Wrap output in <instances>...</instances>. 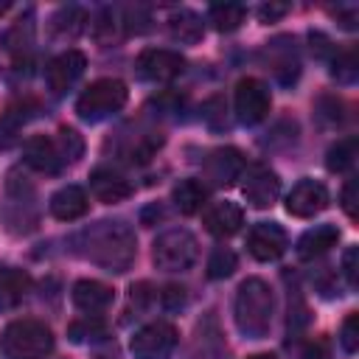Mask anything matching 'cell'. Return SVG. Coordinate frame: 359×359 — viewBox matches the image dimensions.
<instances>
[{
  "mask_svg": "<svg viewBox=\"0 0 359 359\" xmlns=\"http://www.w3.org/2000/svg\"><path fill=\"white\" fill-rule=\"evenodd\" d=\"M73 247L90 264L107 272H126L137 255L135 230L123 219H101L73 236Z\"/></svg>",
  "mask_w": 359,
  "mask_h": 359,
  "instance_id": "cell-1",
  "label": "cell"
},
{
  "mask_svg": "<svg viewBox=\"0 0 359 359\" xmlns=\"http://www.w3.org/2000/svg\"><path fill=\"white\" fill-rule=\"evenodd\" d=\"M272 289L261 278H247L236 292V325L247 339H264L272 325Z\"/></svg>",
  "mask_w": 359,
  "mask_h": 359,
  "instance_id": "cell-2",
  "label": "cell"
},
{
  "mask_svg": "<svg viewBox=\"0 0 359 359\" xmlns=\"http://www.w3.org/2000/svg\"><path fill=\"white\" fill-rule=\"evenodd\" d=\"M53 351V331L42 320H14L3 331V353L8 359H45Z\"/></svg>",
  "mask_w": 359,
  "mask_h": 359,
  "instance_id": "cell-3",
  "label": "cell"
},
{
  "mask_svg": "<svg viewBox=\"0 0 359 359\" xmlns=\"http://www.w3.org/2000/svg\"><path fill=\"white\" fill-rule=\"evenodd\" d=\"M126 98H129V90L121 79H98L79 95L76 112H79V118L95 123V121H104V118L115 115L118 109H123Z\"/></svg>",
  "mask_w": 359,
  "mask_h": 359,
  "instance_id": "cell-4",
  "label": "cell"
},
{
  "mask_svg": "<svg viewBox=\"0 0 359 359\" xmlns=\"http://www.w3.org/2000/svg\"><path fill=\"white\" fill-rule=\"evenodd\" d=\"M196 255H199V244L194 233L185 227H171L154 238L151 258L163 272H185L194 266Z\"/></svg>",
  "mask_w": 359,
  "mask_h": 359,
  "instance_id": "cell-5",
  "label": "cell"
},
{
  "mask_svg": "<svg viewBox=\"0 0 359 359\" xmlns=\"http://www.w3.org/2000/svg\"><path fill=\"white\" fill-rule=\"evenodd\" d=\"M177 342H180V331L165 320H154L140 331H135L129 351L135 359H168Z\"/></svg>",
  "mask_w": 359,
  "mask_h": 359,
  "instance_id": "cell-6",
  "label": "cell"
},
{
  "mask_svg": "<svg viewBox=\"0 0 359 359\" xmlns=\"http://www.w3.org/2000/svg\"><path fill=\"white\" fill-rule=\"evenodd\" d=\"M269 107H272V95L261 79L247 76L236 84V115L244 126L261 123L269 115Z\"/></svg>",
  "mask_w": 359,
  "mask_h": 359,
  "instance_id": "cell-7",
  "label": "cell"
},
{
  "mask_svg": "<svg viewBox=\"0 0 359 359\" xmlns=\"http://www.w3.org/2000/svg\"><path fill=\"white\" fill-rule=\"evenodd\" d=\"M264 65L272 70V76L280 84H292L300 76V56H297V45L289 34H280L275 39H269L261 50Z\"/></svg>",
  "mask_w": 359,
  "mask_h": 359,
  "instance_id": "cell-8",
  "label": "cell"
},
{
  "mask_svg": "<svg viewBox=\"0 0 359 359\" xmlns=\"http://www.w3.org/2000/svg\"><path fill=\"white\" fill-rule=\"evenodd\" d=\"M185 70V56L168 48H146L137 56V73L146 81H174Z\"/></svg>",
  "mask_w": 359,
  "mask_h": 359,
  "instance_id": "cell-9",
  "label": "cell"
},
{
  "mask_svg": "<svg viewBox=\"0 0 359 359\" xmlns=\"http://www.w3.org/2000/svg\"><path fill=\"white\" fill-rule=\"evenodd\" d=\"M289 247L286 230L275 222H258L247 233V250L255 261H278Z\"/></svg>",
  "mask_w": 359,
  "mask_h": 359,
  "instance_id": "cell-10",
  "label": "cell"
},
{
  "mask_svg": "<svg viewBox=\"0 0 359 359\" xmlns=\"http://www.w3.org/2000/svg\"><path fill=\"white\" fill-rule=\"evenodd\" d=\"M241 191H244V199H247L252 208L264 210V208H272L275 199L280 196V180H278V174H275L272 168H266V165H252V168H247V174H244Z\"/></svg>",
  "mask_w": 359,
  "mask_h": 359,
  "instance_id": "cell-11",
  "label": "cell"
},
{
  "mask_svg": "<svg viewBox=\"0 0 359 359\" xmlns=\"http://www.w3.org/2000/svg\"><path fill=\"white\" fill-rule=\"evenodd\" d=\"M84 67H87V56L81 50H73V48L65 50V53H59L56 59H50V65L45 70V79H48L50 93L53 95H65L81 79Z\"/></svg>",
  "mask_w": 359,
  "mask_h": 359,
  "instance_id": "cell-12",
  "label": "cell"
},
{
  "mask_svg": "<svg viewBox=\"0 0 359 359\" xmlns=\"http://www.w3.org/2000/svg\"><path fill=\"white\" fill-rule=\"evenodd\" d=\"M325 208H328V191L317 180H300L286 196V210L297 219H311Z\"/></svg>",
  "mask_w": 359,
  "mask_h": 359,
  "instance_id": "cell-13",
  "label": "cell"
},
{
  "mask_svg": "<svg viewBox=\"0 0 359 359\" xmlns=\"http://www.w3.org/2000/svg\"><path fill=\"white\" fill-rule=\"evenodd\" d=\"M244 165L247 163L238 149H233V146L213 149L205 160V180H210L216 188H227L244 174Z\"/></svg>",
  "mask_w": 359,
  "mask_h": 359,
  "instance_id": "cell-14",
  "label": "cell"
},
{
  "mask_svg": "<svg viewBox=\"0 0 359 359\" xmlns=\"http://www.w3.org/2000/svg\"><path fill=\"white\" fill-rule=\"evenodd\" d=\"M202 224L210 236L216 238H230L241 230L244 224V210L236 205V202H213L205 216H202Z\"/></svg>",
  "mask_w": 359,
  "mask_h": 359,
  "instance_id": "cell-15",
  "label": "cell"
},
{
  "mask_svg": "<svg viewBox=\"0 0 359 359\" xmlns=\"http://www.w3.org/2000/svg\"><path fill=\"white\" fill-rule=\"evenodd\" d=\"M22 154H25V163L42 174H59L65 168L62 163V154L56 149V140L48 137V135H34L25 140L22 146Z\"/></svg>",
  "mask_w": 359,
  "mask_h": 359,
  "instance_id": "cell-16",
  "label": "cell"
},
{
  "mask_svg": "<svg viewBox=\"0 0 359 359\" xmlns=\"http://www.w3.org/2000/svg\"><path fill=\"white\" fill-rule=\"evenodd\" d=\"M90 191L98 202H107V205H115V202H123L132 196L129 180L112 168H95L90 174Z\"/></svg>",
  "mask_w": 359,
  "mask_h": 359,
  "instance_id": "cell-17",
  "label": "cell"
},
{
  "mask_svg": "<svg viewBox=\"0 0 359 359\" xmlns=\"http://www.w3.org/2000/svg\"><path fill=\"white\" fill-rule=\"evenodd\" d=\"M50 216L59 219V222H73V219H81L87 210H90V199H87V191L79 188V185H65L59 188L50 202Z\"/></svg>",
  "mask_w": 359,
  "mask_h": 359,
  "instance_id": "cell-18",
  "label": "cell"
},
{
  "mask_svg": "<svg viewBox=\"0 0 359 359\" xmlns=\"http://www.w3.org/2000/svg\"><path fill=\"white\" fill-rule=\"evenodd\" d=\"M112 303V289L101 280H93V278H84L73 286V306L79 311H87L90 317H95L98 311H104L107 306Z\"/></svg>",
  "mask_w": 359,
  "mask_h": 359,
  "instance_id": "cell-19",
  "label": "cell"
},
{
  "mask_svg": "<svg viewBox=\"0 0 359 359\" xmlns=\"http://www.w3.org/2000/svg\"><path fill=\"white\" fill-rule=\"evenodd\" d=\"M31 292V275L17 266H0V311L17 309Z\"/></svg>",
  "mask_w": 359,
  "mask_h": 359,
  "instance_id": "cell-20",
  "label": "cell"
},
{
  "mask_svg": "<svg viewBox=\"0 0 359 359\" xmlns=\"http://www.w3.org/2000/svg\"><path fill=\"white\" fill-rule=\"evenodd\" d=\"M337 241H339V230L334 224H317V227H311V230H306L300 236V241H297V258H303V261L320 258Z\"/></svg>",
  "mask_w": 359,
  "mask_h": 359,
  "instance_id": "cell-21",
  "label": "cell"
},
{
  "mask_svg": "<svg viewBox=\"0 0 359 359\" xmlns=\"http://www.w3.org/2000/svg\"><path fill=\"white\" fill-rule=\"evenodd\" d=\"M171 199H174V205H177L180 213L194 216V213H199V210L205 208V202H208V188H205L199 180H180V182L174 185V191H171Z\"/></svg>",
  "mask_w": 359,
  "mask_h": 359,
  "instance_id": "cell-22",
  "label": "cell"
},
{
  "mask_svg": "<svg viewBox=\"0 0 359 359\" xmlns=\"http://www.w3.org/2000/svg\"><path fill=\"white\" fill-rule=\"evenodd\" d=\"M168 34H171V39H177V42L194 45V42H199L202 34H205L202 17L194 14V11H188V8H180V11H174V14L168 17Z\"/></svg>",
  "mask_w": 359,
  "mask_h": 359,
  "instance_id": "cell-23",
  "label": "cell"
},
{
  "mask_svg": "<svg viewBox=\"0 0 359 359\" xmlns=\"http://www.w3.org/2000/svg\"><path fill=\"white\" fill-rule=\"evenodd\" d=\"M87 28V14L79 6H62L53 17H50V31L59 39H76L81 31Z\"/></svg>",
  "mask_w": 359,
  "mask_h": 359,
  "instance_id": "cell-24",
  "label": "cell"
},
{
  "mask_svg": "<svg viewBox=\"0 0 359 359\" xmlns=\"http://www.w3.org/2000/svg\"><path fill=\"white\" fill-rule=\"evenodd\" d=\"M356 157H359V140H356L353 135H348V137L337 140V143L325 151V168H328L331 174H342V171H348V168L356 163Z\"/></svg>",
  "mask_w": 359,
  "mask_h": 359,
  "instance_id": "cell-25",
  "label": "cell"
},
{
  "mask_svg": "<svg viewBox=\"0 0 359 359\" xmlns=\"http://www.w3.org/2000/svg\"><path fill=\"white\" fill-rule=\"evenodd\" d=\"M244 6L238 3H219V6H210L208 8V20L213 22L216 31H236L241 22H244Z\"/></svg>",
  "mask_w": 359,
  "mask_h": 359,
  "instance_id": "cell-26",
  "label": "cell"
},
{
  "mask_svg": "<svg viewBox=\"0 0 359 359\" xmlns=\"http://www.w3.org/2000/svg\"><path fill=\"white\" fill-rule=\"evenodd\" d=\"M53 140H56V149H59L65 165H73V163L84 154V140H81V135H79L73 126H62Z\"/></svg>",
  "mask_w": 359,
  "mask_h": 359,
  "instance_id": "cell-27",
  "label": "cell"
},
{
  "mask_svg": "<svg viewBox=\"0 0 359 359\" xmlns=\"http://www.w3.org/2000/svg\"><path fill=\"white\" fill-rule=\"evenodd\" d=\"M67 337L73 342H98V339H107V325L98 317H84V320L70 323Z\"/></svg>",
  "mask_w": 359,
  "mask_h": 359,
  "instance_id": "cell-28",
  "label": "cell"
},
{
  "mask_svg": "<svg viewBox=\"0 0 359 359\" xmlns=\"http://www.w3.org/2000/svg\"><path fill=\"white\" fill-rule=\"evenodd\" d=\"M236 264H238V258H236V252L230 247H216L210 252V258H208V278L210 280L230 278L236 272Z\"/></svg>",
  "mask_w": 359,
  "mask_h": 359,
  "instance_id": "cell-29",
  "label": "cell"
},
{
  "mask_svg": "<svg viewBox=\"0 0 359 359\" xmlns=\"http://www.w3.org/2000/svg\"><path fill=\"white\" fill-rule=\"evenodd\" d=\"M286 325H289V337H297L309 325V309H306L303 294H300L297 286L289 289V320H286Z\"/></svg>",
  "mask_w": 359,
  "mask_h": 359,
  "instance_id": "cell-30",
  "label": "cell"
},
{
  "mask_svg": "<svg viewBox=\"0 0 359 359\" xmlns=\"http://www.w3.org/2000/svg\"><path fill=\"white\" fill-rule=\"evenodd\" d=\"M151 22V14L146 6H126L121 11V25L126 28V34H143Z\"/></svg>",
  "mask_w": 359,
  "mask_h": 359,
  "instance_id": "cell-31",
  "label": "cell"
},
{
  "mask_svg": "<svg viewBox=\"0 0 359 359\" xmlns=\"http://www.w3.org/2000/svg\"><path fill=\"white\" fill-rule=\"evenodd\" d=\"M224 112H227V107H224V98L222 95L208 98L205 107H202V118L208 121L210 129H227V115Z\"/></svg>",
  "mask_w": 359,
  "mask_h": 359,
  "instance_id": "cell-32",
  "label": "cell"
},
{
  "mask_svg": "<svg viewBox=\"0 0 359 359\" xmlns=\"http://www.w3.org/2000/svg\"><path fill=\"white\" fill-rule=\"evenodd\" d=\"M31 36H34L31 22L25 20V25H22V20H20L11 31H6V34H3V45H6L8 50H25V48L31 45Z\"/></svg>",
  "mask_w": 359,
  "mask_h": 359,
  "instance_id": "cell-33",
  "label": "cell"
},
{
  "mask_svg": "<svg viewBox=\"0 0 359 359\" xmlns=\"http://www.w3.org/2000/svg\"><path fill=\"white\" fill-rule=\"evenodd\" d=\"M334 79L337 81H345V84H351L353 79H356V50L351 48V50H345V53H337L334 56Z\"/></svg>",
  "mask_w": 359,
  "mask_h": 359,
  "instance_id": "cell-34",
  "label": "cell"
},
{
  "mask_svg": "<svg viewBox=\"0 0 359 359\" xmlns=\"http://www.w3.org/2000/svg\"><path fill=\"white\" fill-rule=\"evenodd\" d=\"M317 118H320L323 123L337 126V123L342 121V101H339L337 95H323V98L317 101Z\"/></svg>",
  "mask_w": 359,
  "mask_h": 359,
  "instance_id": "cell-35",
  "label": "cell"
},
{
  "mask_svg": "<svg viewBox=\"0 0 359 359\" xmlns=\"http://www.w3.org/2000/svg\"><path fill=\"white\" fill-rule=\"evenodd\" d=\"M339 342H342V348H345L348 353H353V351L359 348V314H356V311H351V314L345 317L342 331H339Z\"/></svg>",
  "mask_w": 359,
  "mask_h": 359,
  "instance_id": "cell-36",
  "label": "cell"
},
{
  "mask_svg": "<svg viewBox=\"0 0 359 359\" xmlns=\"http://www.w3.org/2000/svg\"><path fill=\"white\" fill-rule=\"evenodd\" d=\"M309 42H311V53L314 56H320V59H334L337 56V48L331 45V39L323 31H311L309 34Z\"/></svg>",
  "mask_w": 359,
  "mask_h": 359,
  "instance_id": "cell-37",
  "label": "cell"
},
{
  "mask_svg": "<svg viewBox=\"0 0 359 359\" xmlns=\"http://www.w3.org/2000/svg\"><path fill=\"white\" fill-rule=\"evenodd\" d=\"M297 359H331V348H328V339H311L300 348Z\"/></svg>",
  "mask_w": 359,
  "mask_h": 359,
  "instance_id": "cell-38",
  "label": "cell"
},
{
  "mask_svg": "<svg viewBox=\"0 0 359 359\" xmlns=\"http://www.w3.org/2000/svg\"><path fill=\"white\" fill-rule=\"evenodd\" d=\"M356 255H359V250L351 244L348 250H345V255H342V272H345V278H348V286L351 289H356L359 286V272H356Z\"/></svg>",
  "mask_w": 359,
  "mask_h": 359,
  "instance_id": "cell-39",
  "label": "cell"
},
{
  "mask_svg": "<svg viewBox=\"0 0 359 359\" xmlns=\"http://www.w3.org/2000/svg\"><path fill=\"white\" fill-rule=\"evenodd\" d=\"M163 306H165L168 311L182 309V306H185V289L177 286V283H168V286L163 289Z\"/></svg>",
  "mask_w": 359,
  "mask_h": 359,
  "instance_id": "cell-40",
  "label": "cell"
},
{
  "mask_svg": "<svg viewBox=\"0 0 359 359\" xmlns=\"http://www.w3.org/2000/svg\"><path fill=\"white\" fill-rule=\"evenodd\" d=\"M356 188H359V182L356 180H348L345 188H342V196H339L342 210L348 213V219H356Z\"/></svg>",
  "mask_w": 359,
  "mask_h": 359,
  "instance_id": "cell-41",
  "label": "cell"
},
{
  "mask_svg": "<svg viewBox=\"0 0 359 359\" xmlns=\"http://www.w3.org/2000/svg\"><path fill=\"white\" fill-rule=\"evenodd\" d=\"M286 11H289L286 6H261V8H258V17H261V22H272V20L283 17Z\"/></svg>",
  "mask_w": 359,
  "mask_h": 359,
  "instance_id": "cell-42",
  "label": "cell"
},
{
  "mask_svg": "<svg viewBox=\"0 0 359 359\" xmlns=\"http://www.w3.org/2000/svg\"><path fill=\"white\" fill-rule=\"evenodd\" d=\"M149 300H151V294H149V283H137V286H132V303H135L137 309H143Z\"/></svg>",
  "mask_w": 359,
  "mask_h": 359,
  "instance_id": "cell-43",
  "label": "cell"
},
{
  "mask_svg": "<svg viewBox=\"0 0 359 359\" xmlns=\"http://www.w3.org/2000/svg\"><path fill=\"white\" fill-rule=\"evenodd\" d=\"M250 359H275L272 353H255V356H250Z\"/></svg>",
  "mask_w": 359,
  "mask_h": 359,
  "instance_id": "cell-44",
  "label": "cell"
}]
</instances>
